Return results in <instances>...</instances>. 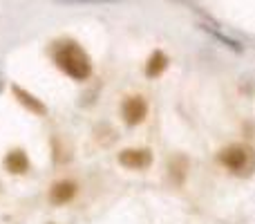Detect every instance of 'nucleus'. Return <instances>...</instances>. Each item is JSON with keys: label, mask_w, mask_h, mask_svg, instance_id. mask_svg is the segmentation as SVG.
<instances>
[{"label": "nucleus", "mask_w": 255, "mask_h": 224, "mask_svg": "<svg viewBox=\"0 0 255 224\" xmlns=\"http://www.w3.org/2000/svg\"><path fill=\"white\" fill-rule=\"evenodd\" d=\"M54 63L58 65V70L65 72V74L74 81H85V79H90V74H92L90 56L85 54L83 47H79V43H72V40L56 43Z\"/></svg>", "instance_id": "obj_1"}, {"label": "nucleus", "mask_w": 255, "mask_h": 224, "mask_svg": "<svg viewBox=\"0 0 255 224\" xmlns=\"http://www.w3.org/2000/svg\"><path fill=\"white\" fill-rule=\"evenodd\" d=\"M220 164L224 168H229L235 175H249V173L255 171V153L253 148L242 144H233L226 146L220 153Z\"/></svg>", "instance_id": "obj_2"}, {"label": "nucleus", "mask_w": 255, "mask_h": 224, "mask_svg": "<svg viewBox=\"0 0 255 224\" xmlns=\"http://www.w3.org/2000/svg\"><path fill=\"white\" fill-rule=\"evenodd\" d=\"M119 164L130 171H145L152 164V153L148 148H126L119 153Z\"/></svg>", "instance_id": "obj_3"}, {"label": "nucleus", "mask_w": 255, "mask_h": 224, "mask_svg": "<svg viewBox=\"0 0 255 224\" xmlns=\"http://www.w3.org/2000/svg\"><path fill=\"white\" fill-rule=\"evenodd\" d=\"M121 114L128 126H139L148 117V103L143 97H128L121 106Z\"/></svg>", "instance_id": "obj_4"}, {"label": "nucleus", "mask_w": 255, "mask_h": 224, "mask_svg": "<svg viewBox=\"0 0 255 224\" xmlns=\"http://www.w3.org/2000/svg\"><path fill=\"white\" fill-rule=\"evenodd\" d=\"M76 191H79L76 182L61 180V182H56V184L52 186V191H49V202L56 204V207H61V204H67V202H72V200H74Z\"/></svg>", "instance_id": "obj_5"}, {"label": "nucleus", "mask_w": 255, "mask_h": 224, "mask_svg": "<svg viewBox=\"0 0 255 224\" xmlns=\"http://www.w3.org/2000/svg\"><path fill=\"white\" fill-rule=\"evenodd\" d=\"M11 92H13V97H16V101L20 103L22 108H27V110H29V112L38 114V117H43V114L47 112V108H45V103L40 101V99H36L31 92H27V90L18 88V85H13V88H11Z\"/></svg>", "instance_id": "obj_6"}, {"label": "nucleus", "mask_w": 255, "mask_h": 224, "mask_svg": "<svg viewBox=\"0 0 255 224\" xmlns=\"http://www.w3.org/2000/svg\"><path fill=\"white\" fill-rule=\"evenodd\" d=\"M4 168H7L9 173H13V175H25V173L29 171V159H27L25 150H11V153H7V157H4Z\"/></svg>", "instance_id": "obj_7"}, {"label": "nucleus", "mask_w": 255, "mask_h": 224, "mask_svg": "<svg viewBox=\"0 0 255 224\" xmlns=\"http://www.w3.org/2000/svg\"><path fill=\"white\" fill-rule=\"evenodd\" d=\"M168 67V56L163 52H154L152 56L148 58V65H145V76H150V79H154V76H159L163 70Z\"/></svg>", "instance_id": "obj_8"}, {"label": "nucleus", "mask_w": 255, "mask_h": 224, "mask_svg": "<svg viewBox=\"0 0 255 224\" xmlns=\"http://www.w3.org/2000/svg\"><path fill=\"white\" fill-rule=\"evenodd\" d=\"M186 171H188V162H186L184 157L170 159V177L175 180V184H181V182H184Z\"/></svg>", "instance_id": "obj_9"}, {"label": "nucleus", "mask_w": 255, "mask_h": 224, "mask_svg": "<svg viewBox=\"0 0 255 224\" xmlns=\"http://www.w3.org/2000/svg\"><path fill=\"white\" fill-rule=\"evenodd\" d=\"M61 4H119L121 0H56Z\"/></svg>", "instance_id": "obj_10"}]
</instances>
